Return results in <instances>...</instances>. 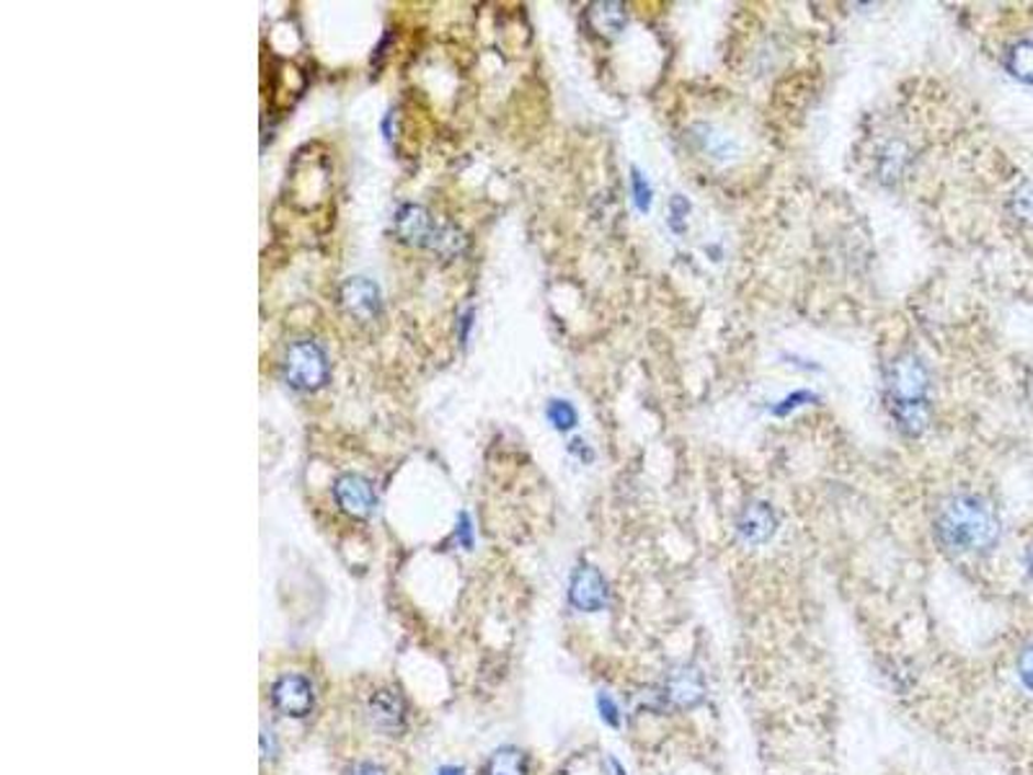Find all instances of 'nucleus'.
I'll return each mask as SVG.
<instances>
[{"mask_svg":"<svg viewBox=\"0 0 1033 775\" xmlns=\"http://www.w3.org/2000/svg\"><path fill=\"white\" fill-rule=\"evenodd\" d=\"M486 775H527V757L517 748H502L491 755Z\"/></svg>","mask_w":1033,"mask_h":775,"instance_id":"4468645a","label":"nucleus"},{"mask_svg":"<svg viewBox=\"0 0 1033 775\" xmlns=\"http://www.w3.org/2000/svg\"><path fill=\"white\" fill-rule=\"evenodd\" d=\"M282 372L290 388L303 393H313L328 383L332 364H328L326 349L313 339L292 341L284 352Z\"/></svg>","mask_w":1033,"mask_h":775,"instance_id":"7ed1b4c3","label":"nucleus"},{"mask_svg":"<svg viewBox=\"0 0 1033 775\" xmlns=\"http://www.w3.org/2000/svg\"><path fill=\"white\" fill-rule=\"evenodd\" d=\"M546 416H548V422L553 424V429H559V433H569V429H574L579 422L576 408L563 398H553L546 408Z\"/></svg>","mask_w":1033,"mask_h":775,"instance_id":"f3484780","label":"nucleus"},{"mask_svg":"<svg viewBox=\"0 0 1033 775\" xmlns=\"http://www.w3.org/2000/svg\"><path fill=\"white\" fill-rule=\"evenodd\" d=\"M666 704L675 708H695L706 698V679L695 667H677L664 683Z\"/></svg>","mask_w":1033,"mask_h":775,"instance_id":"9d476101","label":"nucleus"},{"mask_svg":"<svg viewBox=\"0 0 1033 775\" xmlns=\"http://www.w3.org/2000/svg\"><path fill=\"white\" fill-rule=\"evenodd\" d=\"M1010 210H1013L1018 221L1033 228V181H1025V184L1015 189L1013 196H1010Z\"/></svg>","mask_w":1033,"mask_h":775,"instance_id":"a211bd4d","label":"nucleus"},{"mask_svg":"<svg viewBox=\"0 0 1033 775\" xmlns=\"http://www.w3.org/2000/svg\"><path fill=\"white\" fill-rule=\"evenodd\" d=\"M897 427L902 429L907 437H920L928 429L930 422V406L928 404H907V406H891Z\"/></svg>","mask_w":1033,"mask_h":775,"instance_id":"ddd939ff","label":"nucleus"},{"mask_svg":"<svg viewBox=\"0 0 1033 775\" xmlns=\"http://www.w3.org/2000/svg\"><path fill=\"white\" fill-rule=\"evenodd\" d=\"M811 401H817L815 393H809V391H796V393H790V396L783 398L781 404L773 408V414H775V416H786V414H790V412H796L798 406L811 404Z\"/></svg>","mask_w":1033,"mask_h":775,"instance_id":"412c9836","label":"nucleus"},{"mask_svg":"<svg viewBox=\"0 0 1033 775\" xmlns=\"http://www.w3.org/2000/svg\"><path fill=\"white\" fill-rule=\"evenodd\" d=\"M569 450L576 452V456H582V460H587V463H590L592 458H595V456H592V450L587 448V442H584V440H574V442L569 445Z\"/></svg>","mask_w":1033,"mask_h":775,"instance_id":"a878e982","label":"nucleus"},{"mask_svg":"<svg viewBox=\"0 0 1033 775\" xmlns=\"http://www.w3.org/2000/svg\"><path fill=\"white\" fill-rule=\"evenodd\" d=\"M631 184H633L636 207H639L641 212H649V207H651V187H649L647 177H643L639 168H633V171H631Z\"/></svg>","mask_w":1033,"mask_h":775,"instance_id":"aec40b11","label":"nucleus"},{"mask_svg":"<svg viewBox=\"0 0 1033 775\" xmlns=\"http://www.w3.org/2000/svg\"><path fill=\"white\" fill-rule=\"evenodd\" d=\"M458 538H460V543H463L465 548H471V546H473V538H471V520H468V515H460Z\"/></svg>","mask_w":1033,"mask_h":775,"instance_id":"b1692460","label":"nucleus"},{"mask_svg":"<svg viewBox=\"0 0 1033 775\" xmlns=\"http://www.w3.org/2000/svg\"><path fill=\"white\" fill-rule=\"evenodd\" d=\"M569 603L582 613H597L607 605V582L597 566L582 564L571 574Z\"/></svg>","mask_w":1033,"mask_h":775,"instance_id":"423d86ee","label":"nucleus"},{"mask_svg":"<svg viewBox=\"0 0 1033 775\" xmlns=\"http://www.w3.org/2000/svg\"><path fill=\"white\" fill-rule=\"evenodd\" d=\"M437 775H463V771H460V767H452V765H447V767H439V773Z\"/></svg>","mask_w":1033,"mask_h":775,"instance_id":"bb28decb","label":"nucleus"},{"mask_svg":"<svg viewBox=\"0 0 1033 775\" xmlns=\"http://www.w3.org/2000/svg\"><path fill=\"white\" fill-rule=\"evenodd\" d=\"M687 215H690V202H687L683 194L672 196V200H670V217H666L670 228L675 233H685L687 231Z\"/></svg>","mask_w":1033,"mask_h":775,"instance_id":"6ab92c4d","label":"nucleus"},{"mask_svg":"<svg viewBox=\"0 0 1033 775\" xmlns=\"http://www.w3.org/2000/svg\"><path fill=\"white\" fill-rule=\"evenodd\" d=\"M341 308L357 321H372L380 313V290L368 277H351L339 290Z\"/></svg>","mask_w":1033,"mask_h":775,"instance_id":"6e6552de","label":"nucleus"},{"mask_svg":"<svg viewBox=\"0 0 1033 775\" xmlns=\"http://www.w3.org/2000/svg\"><path fill=\"white\" fill-rule=\"evenodd\" d=\"M1025 566H1029V574H1031V580H1033V546L1029 548V553H1025Z\"/></svg>","mask_w":1033,"mask_h":775,"instance_id":"cd10ccee","label":"nucleus"},{"mask_svg":"<svg viewBox=\"0 0 1033 775\" xmlns=\"http://www.w3.org/2000/svg\"><path fill=\"white\" fill-rule=\"evenodd\" d=\"M334 499L341 512H347L349 517H357V520H368L378 504L375 488L359 473H344V476L336 479Z\"/></svg>","mask_w":1033,"mask_h":775,"instance_id":"39448f33","label":"nucleus"},{"mask_svg":"<svg viewBox=\"0 0 1033 775\" xmlns=\"http://www.w3.org/2000/svg\"><path fill=\"white\" fill-rule=\"evenodd\" d=\"M590 21L597 32L603 34H618L626 26V11H622L620 3H597L592 5L590 11Z\"/></svg>","mask_w":1033,"mask_h":775,"instance_id":"dca6fc26","label":"nucleus"},{"mask_svg":"<svg viewBox=\"0 0 1033 775\" xmlns=\"http://www.w3.org/2000/svg\"><path fill=\"white\" fill-rule=\"evenodd\" d=\"M778 530V515L767 502H750L739 512L737 517V532L744 543L762 546L767 543Z\"/></svg>","mask_w":1033,"mask_h":775,"instance_id":"1a4fd4ad","label":"nucleus"},{"mask_svg":"<svg viewBox=\"0 0 1033 775\" xmlns=\"http://www.w3.org/2000/svg\"><path fill=\"white\" fill-rule=\"evenodd\" d=\"M886 388H889L891 406L928 404L930 375L925 362L918 355L897 357L886 372Z\"/></svg>","mask_w":1033,"mask_h":775,"instance_id":"20e7f679","label":"nucleus"},{"mask_svg":"<svg viewBox=\"0 0 1033 775\" xmlns=\"http://www.w3.org/2000/svg\"><path fill=\"white\" fill-rule=\"evenodd\" d=\"M693 141L700 148V153H706V156L714 160H731V158H737V153H739V145L734 137H729L727 133H721V130H716L714 124H695Z\"/></svg>","mask_w":1033,"mask_h":775,"instance_id":"f8f14e48","label":"nucleus"},{"mask_svg":"<svg viewBox=\"0 0 1033 775\" xmlns=\"http://www.w3.org/2000/svg\"><path fill=\"white\" fill-rule=\"evenodd\" d=\"M935 538L956 553L990 551L1000 538V517L977 494H958L943 502L935 515Z\"/></svg>","mask_w":1033,"mask_h":775,"instance_id":"f257e3e1","label":"nucleus"},{"mask_svg":"<svg viewBox=\"0 0 1033 775\" xmlns=\"http://www.w3.org/2000/svg\"><path fill=\"white\" fill-rule=\"evenodd\" d=\"M272 704L277 711L292 719H305L313 711V685L303 675H284L272 685Z\"/></svg>","mask_w":1033,"mask_h":775,"instance_id":"0eeeda50","label":"nucleus"},{"mask_svg":"<svg viewBox=\"0 0 1033 775\" xmlns=\"http://www.w3.org/2000/svg\"><path fill=\"white\" fill-rule=\"evenodd\" d=\"M597 708H599V716H603V719L610 723V727H618L620 711H618V706H615V700L607 696V693H599V696H597Z\"/></svg>","mask_w":1033,"mask_h":775,"instance_id":"5701e85b","label":"nucleus"},{"mask_svg":"<svg viewBox=\"0 0 1033 775\" xmlns=\"http://www.w3.org/2000/svg\"><path fill=\"white\" fill-rule=\"evenodd\" d=\"M349 775H385V771L375 763H359L351 767Z\"/></svg>","mask_w":1033,"mask_h":775,"instance_id":"393cba45","label":"nucleus"},{"mask_svg":"<svg viewBox=\"0 0 1033 775\" xmlns=\"http://www.w3.org/2000/svg\"><path fill=\"white\" fill-rule=\"evenodd\" d=\"M395 233H398L406 244L424 246L439 256H458L465 246V238L460 236L458 228H452V225H439L419 204H403V207L395 212Z\"/></svg>","mask_w":1033,"mask_h":775,"instance_id":"f03ea898","label":"nucleus"},{"mask_svg":"<svg viewBox=\"0 0 1033 775\" xmlns=\"http://www.w3.org/2000/svg\"><path fill=\"white\" fill-rule=\"evenodd\" d=\"M1018 675H1021L1023 685L1033 693V643H1029L1021 656H1018Z\"/></svg>","mask_w":1033,"mask_h":775,"instance_id":"4be33fe9","label":"nucleus"},{"mask_svg":"<svg viewBox=\"0 0 1033 775\" xmlns=\"http://www.w3.org/2000/svg\"><path fill=\"white\" fill-rule=\"evenodd\" d=\"M368 719L383 734H398L406 723V706L395 690H378L368 704Z\"/></svg>","mask_w":1033,"mask_h":775,"instance_id":"9b49d317","label":"nucleus"},{"mask_svg":"<svg viewBox=\"0 0 1033 775\" xmlns=\"http://www.w3.org/2000/svg\"><path fill=\"white\" fill-rule=\"evenodd\" d=\"M1006 68L1013 78L1033 86V42L1031 40H1023L1010 47V53L1006 57Z\"/></svg>","mask_w":1033,"mask_h":775,"instance_id":"2eb2a0df","label":"nucleus"}]
</instances>
